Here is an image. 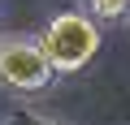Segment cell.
<instances>
[{
  "label": "cell",
  "instance_id": "obj_1",
  "mask_svg": "<svg viewBox=\"0 0 130 125\" xmlns=\"http://www.w3.org/2000/svg\"><path fill=\"white\" fill-rule=\"evenodd\" d=\"M39 47L48 56L52 73H78L91 65V56L100 52V26L91 13H78V9H65L56 13L43 35H39Z\"/></svg>",
  "mask_w": 130,
  "mask_h": 125
},
{
  "label": "cell",
  "instance_id": "obj_2",
  "mask_svg": "<svg viewBox=\"0 0 130 125\" xmlns=\"http://www.w3.org/2000/svg\"><path fill=\"white\" fill-rule=\"evenodd\" d=\"M52 65L39 47V39H26V35H9L0 39V86H9L18 95H39L52 86Z\"/></svg>",
  "mask_w": 130,
  "mask_h": 125
},
{
  "label": "cell",
  "instance_id": "obj_3",
  "mask_svg": "<svg viewBox=\"0 0 130 125\" xmlns=\"http://www.w3.org/2000/svg\"><path fill=\"white\" fill-rule=\"evenodd\" d=\"M87 9L100 22H121V17H130V0H87Z\"/></svg>",
  "mask_w": 130,
  "mask_h": 125
},
{
  "label": "cell",
  "instance_id": "obj_4",
  "mask_svg": "<svg viewBox=\"0 0 130 125\" xmlns=\"http://www.w3.org/2000/svg\"><path fill=\"white\" fill-rule=\"evenodd\" d=\"M5 125H65V121H56V116H43V112H35V108H13Z\"/></svg>",
  "mask_w": 130,
  "mask_h": 125
}]
</instances>
